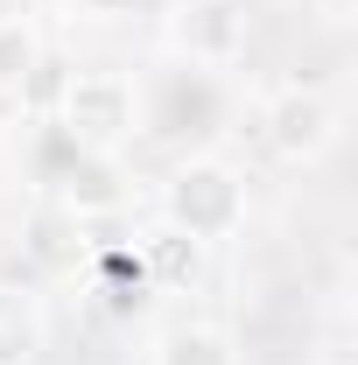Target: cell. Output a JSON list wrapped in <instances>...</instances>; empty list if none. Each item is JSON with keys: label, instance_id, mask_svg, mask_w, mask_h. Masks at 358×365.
<instances>
[{"label": "cell", "instance_id": "7a4b0ae2", "mask_svg": "<svg viewBox=\"0 0 358 365\" xmlns=\"http://www.w3.org/2000/svg\"><path fill=\"white\" fill-rule=\"evenodd\" d=\"M162 225H176L183 239L211 246V239H232L246 225V176L218 162V155H190L176 162V176L162 182Z\"/></svg>", "mask_w": 358, "mask_h": 365}, {"label": "cell", "instance_id": "3957f363", "mask_svg": "<svg viewBox=\"0 0 358 365\" xmlns=\"http://www.w3.org/2000/svg\"><path fill=\"white\" fill-rule=\"evenodd\" d=\"M260 134H267V148L288 162V169H310V162H323V155L337 148V134H344V106H337L330 91H316V85H288V91L267 98Z\"/></svg>", "mask_w": 358, "mask_h": 365}, {"label": "cell", "instance_id": "52a82bcc", "mask_svg": "<svg viewBox=\"0 0 358 365\" xmlns=\"http://www.w3.org/2000/svg\"><path fill=\"white\" fill-rule=\"evenodd\" d=\"M43 71V36L29 14H0V91H29Z\"/></svg>", "mask_w": 358, "mask_h": 365}, {"label": "cell", "instance_id": "8992f818", "mask_svg": "<svg viewBox=\"0 0 358 365\" xmlns=\"http://www.w3.org/2000/svg\"><path fill=\"white\" fill-rule=\"evenodd\" d=\"M43 337H49L43 302L29 288H7L0 281V365H36L43 359Z\"/></svg>", "mask_w": 358, "mask_h": 365}, {"label": "cell", "instance_id": "6da1fadb", "mask_svg": "<svg viewBox=\"0 0 358 365\" xmlns=\"http://www.w3.org/2000/svg\"><path fill=\"white\" fill-rule=\"evenodd\" d=\"M140 113H148V98L127 71H78V78H63V98H56V134L71 148L120 155L140 134Z\"/></svg>", "mask_w": 358, "mask_h": 365}, {"label": "cell", "instance_id": "ba28073f", "mask_svg": "<svg viewBox=\"0 0 358 365\" xmlns=\"http://www.w3.org/2000/svg\"><path fill=\"white\" fill-rule=\"evenodd\" d=\"M155 365H239V359H232V337L218 323H176V330H162Z\"/></svg>", "mask_w": 358, "mask_h": 365}, {"label": "cell", "instance_id": "9c48e42d", "mask_svg": "<svg viewBox=\"0 0 358 365\" xmlns=\"http://www.w3.org/2000/svg\"><path fill=\"white\" fill-rule=\"evenodd\" d=\"M140 267H155L162 281H176V274H190V267H197V239H183L176 225L148 232V239H140Z\"/></svg>", "mask_w": 358, "mask_h": 365}, {"label": "cell", "instance_id": "30bf717a", "mask_svg": "<svg viewBox=\"0 0 358 365\" xmlns=\"http://www.w3.org/2000/svg\"><path fill=\"white\" fill-rule=\"evenodd\" d=\"M85 7H98V14H113V7H127V0H85Z\"/></svg>", "mask_w": 358, "mask_h": 365}, {"label": "cell", "instance_id": "5b68a950", "mask_svg": "<svg viewBox=\"0 0 358 365\" xmlns=\"http://www.w3.org/2000/svg\"><path fill=\"white\" fill-rule=\"evenodd\" d=\"M63 204L78 218H106L127 204V176H120V155H98V148H71L63 140Z\"/></svg>", "mask_w": 358, "mask_h": 365}, {"label": "cell", "instance_id": "277c9868", "mask_svg": "<svg viewBox=\"0 0 358 365\" xmlns=\"http://www.w3.org/2000/svg\"><path fill=\"white\" fill-rule=\"evenodd\" d=\"M169 36L190 71H225L246 56V0H183Z\"/></svg>", "mask_w": 358, "mask_h": 365}]
</instances>
